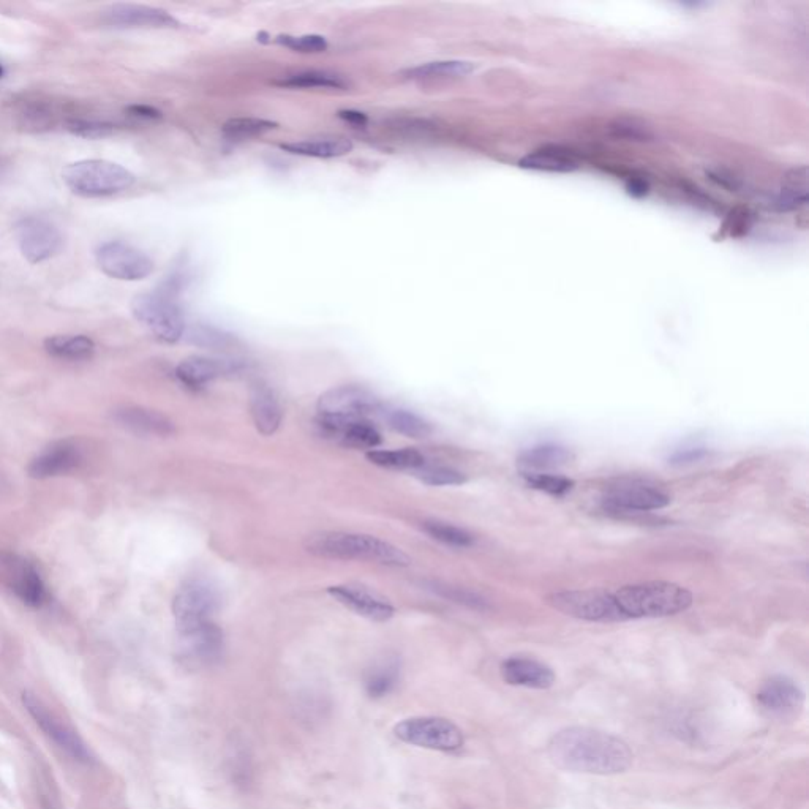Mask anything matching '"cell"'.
<instances>
[{
    "mask_svg": "<svg viewBox=\"0 0 809 809\" xmlns=\"http://www.w3.org/2000/svg\"><path fill=\"white\" fill-rule=\"evenodd\" d=\"M547 754L565 772L612 776L628 772L634 754L617 735L591 727H566L550 738Z\"/></svg>",
    "mask_w": 809,
    "mask_h": 809,
    "instance_id": "cell-1",
    "label": "cell"
},
{
    "mask_svg": "<svg viewBox=\"0 0 809 809\" xmlns=\"http://www.w3.org/2000/svg\"><path fill=\"white\" fill-rule=\"evenodd\" d=\"M305 549L317 557L370 561L394 568H405L411 563L410 557L391 542L345 531H321L309 536L305 539Z\"/></svg>",
    "mask_w": 809,
    "mask_h": 809,
    "instance_id": "cell-2",
    "label": "cell"
},
{
    "mask_svg": "<svg viewBox=\"0 0 809 809\" xmlns=\"http://www.w3.org/2000/svg\"><path fill=\"white\" fill-rule=\"evenodd\" d=\"M614 595L626 620L669 617L685 612L693 604V595L685 587L670 582L626 585Z\"/></svg>",
    "mask_w": 809,
    "mask_h": 809,
    "instance_id": "cell-3",
    "label": "cell"
},
{
    "mask_svg": "<svg viewBox=\"0 0 809 809\" xmlns=\"http://www.w3.org/2000/svg\"><path fill=\"white\" fill-rule=\"evenodd\" d=\"M62 179L68 189L83 198H103L125 192L135 184L133 173L108 160H81L65 166Z\"/></svg>",
    "mask_w": 809,
    "mask_h": 809,
    "instance_id": "cell-4",
    "label": "cell"
},
{
    "mask_svg": "<svg viewBox=\"0 0 809 809\" xmlns=\"http://www.w3.org/2000/svg\"><path fill=\"white\" fill-rule=\"evenodd\" d=\"M394 735L407 745L441 753H454L465 743L462 729L452 723L451 719L440 716H414L403 719L394 726Z\"/></svg>",
    "mask_w": 809,
    "mask_h": 809,
    "instance_id": "cell-5",
    "label": "cell"
},
{
    "mask_svg": "<svg viewBox=\"0 0 809 809\" xmlns=\"http://www.w3.org/2000/svg\"><path fill=\"white\" fill-rule=\"evenodd\" d=\"M21 702H23V707L26 708L29 716L34 719L38 729L42 730L43 734L57 748L61 749L62 753L67 754L70 759L78 762V764H94V754H92L91 748L87 746L83 738L80 737V734L73 730L72 727L67 726L56 713L51 712L37 694L32 693V691H24L21 694Z\"/></svg>",
    "mask_w": 809,
    "mask_h": 809,
    "instance_id": "cell-6",
    "label": "cell"
},
{
    "mask_svg": "<svg viewBox=\"0 0 809 809\" xmlns=\"http://www.w3.org/2000/svg\"><path fill=\"white\" fill-rule=\"evenodd\" d=\"M132 312L162 342L176 343L184 335V312L171 294H140L132 301Z\"/></svg>",
    "mask_w": 809,
    "mask_h": 809,
    "instance_id": "cell-7",
    "label": "cell"
},
{
    "mask_svg": "<svg viewBox=\"0 0 809 809\" xmlns=\"http://www.w3.org/2000/svg\"><path fill=\"white\" fill-rule=\"evenodd\" d=\"M547 603L569 617L587 621H625L614 593L606 590L558 591L547 596Z\"/></svg>",
    "mask_w": 809,
    "mask_h": 809,
    "instance_id": "cell-8",
    "label": "cell"
},
{
    "mask_svg": "<svg viewBox=\"0 0 809 809\" xmlns=\"http://www.w3.org/2000/svg\"><path fill=\"white\" fill-rule=\"evenodd\" d=\"M219 604V591L206 580H190L182 585L173 601L177 633H185L211 621Z\"/></svg>",
    "mask_w": 809,
    "mask_h": 809,
    "instance_id": "cell-9",
    "label": "cell"
},
{
    "mask_svg": "<svg viewBox=\"0 0 809 809\" xmlns=\"http://www.w3.org/2000/svg\"><path fill=\"white\" fill-rule=\"evenodd\" d=\"M0 580L21 599L26 606L40 609L48 603L45 580L31 561L21 555L0 554Z\"/></svg>",
    "mask_w": 809,
    "mask_h": 809,
    "instance_id": "cell-10",
    "label": "cell"
},
{
    "mask_svg": "<svg viewBox=\"0 0 809 809\" xmlns=\"http://www.w3.org/2000/svg\"><path fill=\"white\" fill-rule=\"evenodd\" d=\"M98 268L113 279L136 282L154 272V261L125 242L111 241L100 245L97 250Z\"/></svg>",
    "mask_w": 809,
    "mask_h": 809,
    "instance_id": "cell-11",
    "label": "cell"
},
{
    "mask_svg": "<svg viewBox=\"0 0 809 809\" xmlns=\"http://www.w3.org/2000/svg\"><path fill=\"white\" fill-rule=\"evenodd\" d=\"M19 249L29 263L37 264L53 258L62 249V234L48 219L24 217L16 223Z\"/></svg>",
    "mask_w": 809,
    "mask_h": 809,
    "instance_id": "cell-12",
    "label": "cell"
},
{
    "mask_svg": "<svg viewBox=\"0 0 809 809\" xmlns=\"http://www.w3.org/2000/svg\"><path fill=\"white\" fill-rule=\"evenodd\" d=\"M604 503L609 508L620 511H653L669 505L670 497L666 490L642 481V479H623L607 487Z\"/></svg>",
    "mask_w": 809,
    "mask_h": 809,
    "instance_id": "cell-13",
    "label": "cell"
},
{
    "mask_svg": "<svg viewBox=\"0 0 809 809\" xmlns=\"http://www.w3.org/2000/svg\"><path fill=\"white\" fill-rule=\"evenodd\" d=\"M380 410V400L359 386L329 389L318 399V416L324 418L369 419Z\"/></svg>",
    "mask_w": 809,
    "mask_h": 809,
    "instance_id": "cell-14",
    "label": "cell"
},
{
    "mask_svg": "<svg viewBox=\"0 0 809 809\" xmlns=\"http://www.w3.org/2000/svg\"><path fill=\"white\" fill-rule=\"evenodd\" d=\"M317 426L323 437L353 449H373L381 445V435L369 419L324 418L318 416Z\"/></svg>",
    "mask_w": 809,
    "mask_h": 809,
    "instance_id": "cell-15",
    "label": "cell"
},
{
    "mask_svg": "<svg viewBox=\"0 0 809 809\" xmlns=\"http://www.w3.org/2000/svg\"><path fill=\"white\" fill-rule=\"evenodd\" d=\"M84 456L73 440L56 441L31 460L27 473L35 479L56 478L78 470Z\"/></svg>",
    "mask_w": 809,
    "mask_h": 809,
    "instance_id": "cell-16",
    "label": "cell"
},
{
    "mask_svg": "<svg viewBox=\"0 0 809 809\" xmlns=\"http://www.w3.org/2000/svg\"><path fill=\"white\" fill-rule=\"evenodd\" d=\"M805 702V693L791 678L776 675L762 685L757 704L770 716L787 718L797 715Z\"/></svg>",
    "mask_w": 809,
    "mask_h": 809,
    "instance_id": "cell-17",
    "label": "cell"
},
{
    "mask_svg": "<svg viewBox=\"0 0 809 809\" xmlns=\"http://www.w3.org/2000/svg\"><path fill=\"white\" fill-rule=\"evenodd\" d=\"M328 593L335 601L372 621H388L396 614V609L388 599L381 598L369 588L359 585H334L328 588Z\"/></svg>",
    "mask_w": 809,
    "mask_h": 809,
    "instance_id": "cell-18",
    "label": "cell"
},
{
    "mask_svg": "<svg viewBox=\"0 0 809 809\" xmlns=\"http://www.w3.org/2000/svg\"><path fill=\"white\" fill-rule=\"evenodd\" d=\"M105 23L111 27L121 29H163V27H177V19L160 8L146 7V5L117 4L111 5L103 13Z\"/></svg>",
    "mask_w": 809,
    "mask_h": 809,
    "instance_id": "cell-19",
    "label": "cell"
},
{
    "mask_svg": "<svg viewBox=\"0 0 809 809\" xmlns=\"http://www.w3.org/2000/svg\"><path fill=\"white\" fill-rule=\"evenodd\" d=\"M179 639L182 655L189 663L212 664L222 655L223 633L212 621L179 633Z\"/></svg>",
    "mask_w": 809,
    "mask_h": 809,
    "instance_id": "cell-20",
    "label": "cell"
},
{
    "mask_svg": "<svg viewBox=\"0 0 809 809\" xmlns=\"http://www.w3.org/2000/svg\"><path fill=\"white\" fill-rule=\"evenodd\" d=\"M501 677L508 685L528 689H549L554 686L555 672L546 664L524 656H512L501 664Z\"/></svg>",
    "mask_w": 809,
    "mask_h": 809,
    "instance_id": "cell-21",
    "label": "cell"
},
{
    "mask_svg": "<svg viewBox=\"0 0 809 809\" xmlns=\"http://www.w3.org/2000/svg\"><path fill=\"white\" fill-rule=\"evenodd\" d=\"M234 369H236V365L230 361L207 358V356H192L177 365L176 377L184 386L196 391V389L204 388L215 378L233 372Z\"/></svg>",
    "mask_w": 809,
    "mask_h": 809,
    "instance_id": "cell-22",
    "label": "cell"
},
{
    "mask_svg": "<svg viewBox=\"0 0 809 809\" xmlns=\"http://www.w3.org/2000/svg\"><path fill=\"white\" fill-rule=\"evenodd\" d=\"M250 414L256 430L264 437H271L280 429L282 407L275 392L266 384L258 383L253 386L250 392Z\"/></svg>",
    "mask_w": 809,
    "mask_h": 809,
    "instance_id": "cell-23",
    "label": "cell"
},
{
    "mask_svg": "<svg viewBox=\"0 0 809 809\" xmlns=\"http://www.w3.org/2000/svg\"><path fill=\"white\" fill-rule=\"evenodd\" d=\"M114 419L119 426L140 435H155V437H168L173 435L174 424L165 414L159 411L147 410L141 407L119 408L114 413Z\"/></svg>",
    "mask_w": 809,
    "mask_h": 809,
    "instance_id": "cell-24",
    "label": "cell"
},
{
    "mask_svg": "<svg viewBox=\"0 0 809 809\" xmlns=\"http://www.w3.org/2000/svg\"><path fill=\"white\" fill-rule=\"evenodd\" d=\"M522 170L544 171V173H572L579 168V160L569 149L561 146L541 147L519 160Z\"/></svg>",
    "mask_w": 809,
    "mask_h": 809,
    "instance_id": "cell-25",
    "label": "cell"
},
{
    "mask_svg": "<svg viewBox=\"0 0 809 809\" xmlns=\"http://www.w3.org/2000/svg\"><path fill=\"white\" fill-rule=\"evenodd\" d=\"M282 149L291 154L313 157V159H335V157H343L351 152L353 143L343 136H326V138L282 144Z\"/></svg>",
    "mask_w": 809,
    "mask_h": 809,
    "instance_id": "cell-26",
    "label": "cell"
},
{
    "mask_svg": "<svg viewBox=\"0 0 809 809\" xmlns=\"http://www.w3.org/2000/svg\"><path fill=\"white\" fill-rule=\"evenodd\" d=\"M45 350L53 358L86 361L94 356L95 343L86 335H53L45 340Z\"/></svg>",
    "mask_w": 809,
    "mask_h": 809,
    "instance_id": "cell-27",
    "label": "cell"
},
{
    "mask_svg": "<svg viewBox=\"0 0 809 809\" xmlns=\"http://www.w3.org/2000/svg\"><path fill=\"white\" fill-rule=\"evenodd\" d=\"M13 116L24 130L40 132L54 124L57 114L53 106L43 100H24L16 106Z\"/></svg>",
    "mask_w": 809,
    "mask_h": 809,
    "instance_id": "cell-28",
    "label": "cell"
},
{
    "mask_svg": "<svg viewBox=\"0 0 809 809\" xmlns=\"http://www.w3.org/2000/svg\"><path fill=\"white\" fill-rule=\"evenodd\" d=\"M399 677L400 666L396 659H384L365 675V691L373 699L388 696L396 688Z\"/></svg>",
    "mask_w": 809,
    "mask_h": 809,
    "instance_id": "cell-29",
    "label": "cell"
},
{
    "mask_svg": "<svg viewBox=\"0 0 809 809\" xmlns=\"http://www.w3.org/2000/svg\"><path fill=\"white\" fill-rule=\"evenodd\" d=\"M473 70H475V65L471 62L438 61L410 68L407 76L413 80H452V78L468 76L473 73Z\"/></svg>",
    "mask_w": 809,
    "mask_h": 809,
    "instance_id": "cell-30",
    "label": "cell"
},
{
    "mask_svg": "<svg viewBox=\"0 0 809 809\" xmlns=\"http://www.w3.org/2000/svg\"><path fill=\"white\" fill-rule=\"evenodd\" d=\"M277 84L285 87H298V89H345L348 81L337 73L326 70H307V72L294 73L283 76Z\"/></svg>",
    "mask_w": 809,
    "mask_h": 809,
    "instance_id": "cell-31",
    "label": "cell"
},
{
    "mask_svg": "<svg viewBox=\"0 0 809 809\" xmlns=\"http://www.w3.org/2000/svg\"><path fill=\"white\" fill-rule=\"evenodd\" d=\"M367 460L373 465L391 470H419L426 465V457L413 448L396 449V451L367 452Z\"/></svg>",
    "mask_w": 809,
    "mask_h": 809,
    "instance_id": "cell-32",
    "label": "cell"
},
{
    "mask_svg": "<svg viewBox=\"0 0 809 809\" xmlns=\"http://www.w3.org/2000/svg\"><path fill=\"white\" fill-rule=\"evenodd\" d=\"M569 460H571V452L568 449L552 445L536 446V448L522 452L519 457L520 465L531 471L561 467Z\"/></svg>",
    "mask_w": 809,
    "mask_h": 809,
    "instance_id": "cell-33",
    "label": "cell"
},
{
    "mask_svg": "<svg viewBox=\"0 0 809 809\" xmlns=\"http://www.w3.org/2000/svg\"><path fill=\"white\" fill-rule=\"evenodd\" d=\"M422 530L426 531L430 538L445 544V546L456 547V549H467L475 544V536L468 533L463 528L448 524L443 520H426L422 524Z\"/></svg>",
    "mask_w": 809,
    "mask_h": 809,
    "instance_id": "cell-34",
    "label": "cell"
},
{
    "mask_svg": "<svg viewBox=\"0 0 809 809\" xmlns=\"http://www.w3.org/2000/svg\"><path fill=\"white\" fill-rule=\"evenodd\" d=\"M386 421H388V426L394 432L400 433L403 437L414 438V440L430 437V433H432V426H430L429 422L422 419L418 414L411 413V411H388Z\"/></svg>",
    "mask_w": 809,
    "mask_h": 809,
    "instance_id": "cell-35",
    "label": "cell"
},
{
    "mask_svg": "<svg viewBox=\"0 0 809 809\" xmlns=\"http://www.w3.org/2000/svg\"><path fill=\"white\" fill-rule=\"evenodd\" d=\"M277 124L260 117H234L223 125V133L230 138H252L271 132Z\"/></svg>",
    "mask_w": 809,
    "mask_h": 809,
    "instance_id": "cell-36",
    "label": "cell"
},
{
    "mask_svg": "<svg viewBox=\"0 0 809 809\" xmlns=\"http://www.w3.org/2000/svg\"><path fill=\"white\" fill-rule=\"evenodd\" d=\"M522 476H524L528 486L541 490V492L549 493V495H555V497L566 495L574 487V481L565 478V476L536 473V471H524Z\"/></svg>",
    "mask_w": 809,
    "mask_h": 809,
    "instance_id": "cell-37",
    "label": "cell"
},
{
    "mask_svg": "<svg viewBox=\"0 0 809 809\" xmlns=\"http://www.w3.org/2000/svg\"><path fill=\"white\" fill-rule=\"evenodd\" d=\"M414 476L427 486H460L467 482V476L449 467H424L414 471Z\"/></svg>",
    "mask_w": 809,
    "mask_h": 809,
    "instance_id": "cell-38",
    "label": "cell"
},
{
    "mask_svg": "<svg viewBox=\"0 0 809 809\" xmlns=\"http://www.w3.org/2000/svg\"><path fill=\"white\" fill-rule=\"evenodd\" d=\"M610 136H614L617 140L625 141H650L653 138L650 130L645 125L639 124L637 121L631 119H618L609 125Z\"/></svg>",
    "mask_w": 809,
    "mask_h": 809,
    "instance_id": "cell-39",
    "label": "cell"
},
{
    "mask_svg": "<svg viewBox=\"0 0 809 809\" xmlns=\"http://www.w3.org/2000/svg\"><path fill=\"white\" fill-rule=\"evenodd\" d=\"M275 42L293 49V51H299V53H323L328 49V42L321 35H301V37L280 35L275 38Z\"/></svg>",
    "mask_w": 809,
    "mask_h": 809,
    "instance_id": "cell-40",
    "label": "cell"
},
{
    "mask_svg": "<svg viewBox=\"0 0 809 809\" xmlns=\"http://www.w3.org/2000/svg\"><path fill=\"white\" fill-rule=\"evenodd\" d=\"M65 128L73 135L81 136V138H89V140H98V138H105L114 132V127L106 122L86 121V119H68L65 122Z\"/></svg>",
    "mask_w": 809,
    "mask_h": 809,
    "instance_id": "cell-41",
    "label": "cell"
},
{
    "mask_svg": "<svg viewBox=\"0 0 809 809\" xmlns=\"http://www.w3.org/2000/svg\"><path fill=\"white\" fill-rule=\"evenodd\" d=\"M806 203H808V187L786 184L773 201V206L776 211L789 212L805 206Z\"/></svg>",
    "mask_w": 809,
    "mask_h": 809,
    "instance_id": "cell-42",
    "label": "cell"
},
{
    "mask_svg": "<svg viewBox=\"0 0 809 809\" xmlns=\"http://www.w3.org/2000/svg\"><path fill=\"white\" fill-rule=\"evenodd\" d=\"M190 342L204 348H225L231 345L233 339L212 328H196L190 332Z\"/></svg>",
    "mask_w": 809,
    "mask_h": 809,
    "instance_id": "cell-43",
    "label": "cell"
},
{
    "mask_svg": "<svg viewBox=\"0 0 809 809\" xmlns=\"http://www.w3.org/2000/svg\"><path fill=\"white\" fill-rule=\"evenodd\" d=\"M435 591H438L441 596H446V598L452 599L456 603L465 604V606L478 607V609L486 606L484 599L473 595L470 591L460 590V588L435 587Z\"/></svg>",
    "mask_w": 809,
    "mask_h": 809,
    "instance_id": "cell-44",
    "label": "cell"
},
{
    "mask_svg": "<svg viewBox=\"0 0 809 809\" xmlns=\"http://www.w3.org/2000/svg\"><path fill=\"white\" fill-rule=\"evenodd\" d=\"M128 113L135 117H141V119H149V121H154V119H160V117H162V113H160L159 110H155L152 106L146 105L130 106Z\"/></svg>",
    "mask_w": 809,
    "mask_h": 809,
    "instance_id": "cell-45",
    "label": "cell"
},
{
    "mask_svg": "<svg viewBox=\"0 0 809 809\" xmlns=\"http://www.w3.org/2000/svg\"><path fill=\"white\" fill-rule=\"evenodd\" d=\"M339 116L342 117L343 121L350 122L353 125L367 124V116L364 113H359V111H340Z\"/></svg>",
    "mask_w": 809,
    "mask_h": 809,
    "instance_id": "cell-46",
    "label": "cell"
},
{
    "mask_svg": "<svg viewBox=\"0 0 809 809\" xmlns=\"http://www.w3.org/2000/svg\"><path fill=\"white\" fill-rule=\"evenodd\" d=\"M648 192V185L642 181H631L628 184V193L629 195L637 196H644L647 195Z\"/></svg>",
    "mask_w": 809,
    "mask_h": 809,
    "instance_id": "cell-47",
    "label": "cell"
},
{
    "mask_svg": "<svg viewBox=\"0 0 809 809\" xmlns=\"http://www.w3.org/2000/svg\"><path fill=\"white\" fill-rule=\"evenodd\" d=\"M702 456H704V452L700 451V449H696V451H688L685 452V454L680 452V454H677V456L674 457V462H696V460H699Z\"/></svg>",
    "mask_w": 809,
    "mask_h": 809,
    "instance_id": "cell-48",
    "label": "cell"
},
{
    "mask_svg": "<svg viewBox=\"0 0 809 809\" xmlns=\"http://www.w3.org/2000/svg\"><path fill=\"white\" fill-rule=\"evenodd\" d=\"M2 170H4V165H2V160H0V174H2Z\"/></svg>",
    "mask_w": 809,
    "mask_h": 809,
    "instance_id": "cell-49",
    "label": "cell"
},
{
    "mask_svg": "<svg viewBox=\"0 0 809 809\" xmlns=\"http://www.w3.org/2000/svg\"><path fill=\"white\" fill-rule=\"evenodd\" d=\"M2 75H4V68L0 67V78H2Z\"/></svg>",
    "mask_w": 809,
    "mask_h": 809,
    "instance_id": "cell-50",
    "label": "cell"
}]
</instances>
